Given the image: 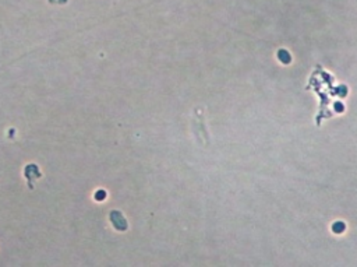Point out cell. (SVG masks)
<instances>
[{
	"label": "cell",
	"mask_w": 357,
	"mask_h": 267,
	"mask_svg": "<svg viewBox=\"0 0 357 267\" xmlns=\"http://www.w3.org/2000/svg\"><path fill=\"white\" fill-rule=\"evenodd\" d=\"M279 56H281V60L284 62V63H289L290 62V56L286 51H279Z\"/></svg>",
	"instance_id": "obj_1"
}]
</instances>
